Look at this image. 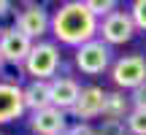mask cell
Here are the masks:
<instances>
[{
    "label": "cell",
    "mask_w": 146,
    "mask_h": 135,
    "mask_svg": "<svg viewBox=\"0 0 146 135\" xmlns=\"http://www.w3.org/2000/svg\"><path fill=\"white\" fill-rule=\"evenodd\" d=\"M60 62H62V57H60L57 43L38 41V43H33L30 57L25 60V70L33 81H52L60 70Z\"/></svg>",
    "instance_id": "cell-2"
},
{
    "label": "cell",
    "mask_w": 146,
    "mask_h": 135,
    "mask_svg": "<svg viewBox=\"0 0 146 135\" xmlns=\"http://www.w3.org/2000/svg\"><path fill=\"white\" fill-rule=\"evenodd\" d=\"M127 124V132L130 135H146V111L143 108H133L125 119Z\"/></svg>",
    "instance_id": "cell-14"
},
{
    "label": "cell",
    "mask_w": 146,
    "mask_h": 135,
    "mask_svg": "<svg viewBox=\"0 0 146 135\" xmlns=\"http://www.w3.org/2000/svg\"><path fill=\"white\" fill-rule=\"evenodd\" d=\"M98 27L100 19H95L92 11L87 8V0H70L62 3L57 11L52 14V35L65 46H84V43L98 38Z\"/></svg>",
    "instance_id": "cell-1"
},
{
    "label": "cell",
    "mask_w": 146,
    "mask_h": 135,
    "mask_svg": "<svg viewBox=\"0 0 146 135\" xmlns=\"http://www.w3.org/2000/svg\"><path fill=\"white\" fill-rule=\"evenodd\" d=\"M25 95L22 87L14 81H0V124L5 122H14L25 114Z\"/></svg>",
    "instance_id": "cell-11"
},
{
    "label": "cell",
    "mask_w": 146,
    "mask_h": 135,
    "mask_svg": "<svg viewBox=\"0 0 146 135\" xmlns=\"http://www.w3.org/2000/svg\"><path fill=\"white\" fill-rule=\"evenodd\" d=\"M130 97H125V92H108L106 95V108H103V116L106 119H127L130 114Z\"/></svg>",
    "instance_id": "cell-13"
},
{
    "label": "cell",
    "mask_w": 146,
    "mask_h": 135,
    "mask_svg": "<svg viewBox=\"0 0 146 135\" xmlns=\"http://www.w3.org/2000/svg\"><path fill=\"white\" fill-rule=\"evenodd\" d=\"M127 124L122 119H103L98 127H95V135H125Z\"/></svg>",
    "instance_id": "cell-15"
},
{
    "label": "cell",
    "mask_w": 146,
    "mask_h": 135,
    "mask_svg": "<svg viewBox=\"0 0 146 135\" xmlns=\"http://www.w3.org/2000/svg\"><path fill=\"white\" fill-rule=\"evenodd\" d=\"M111 78L119 89H138L141 84H146V57L141 54H127L119 57L111 68Z\"/></svg>",
    "instance_id": "cell-4"
},
{
    "label": "cell",
    "mask_w": 146,
    "mask_h": 135,
    "mask_svg": "<svg viewBox=\"0 0 146 135\" xmlns=\"http://www.w3.org/2000/svg\"><path fill=\"white\" fill-rule=\"evenodd\" d=\"M0 32H3V27H0Z\"/></svg>",
    "instance_id": "cell-22"
},
{
    "label": "cell",
    "mask_w": 146,
    "mask_h": 135,
    "mask_svg": "<svg viewBox=\"0 0 146 135\" xmlns=\"http://www.w3.org/2000/svg\"><path fill=\"white\" fill-rule=\"evenodd\" d=\"M16 30L25 32L33 43H38V38L52 30V16H49V11L43 8V5L30 3V5H25V11H19V16H16Z\"/></svg>",
    "instance_id": "cell-6"
},
{
    "label": "cell",
    "mask_w": 146,
    "mask_h": 135,
    "mask_svg": "<svg viewBox=\"0 0 146 135\" xmlns=\"http://www.w3.org/2000/svg\"><path fill=\"white\" fill-rule=\"evenodd\" d=\"M49 89H52V105L65 114H70L73 105H76L78 95H81V84L70 76H54L49 81Z\"/></svg>",
    "instance_id": "cell-9"
},
{
    "label": "cell",
    "mask_w": 146,
    "mask_h": 135,
    "mask_svg": "<svg viewBox=\"0 0 146 135\" xmlns=\"http://www.w3.org/2000/svg\"><path fill=\"white\" fill-rule=\"evenodd\" d=\"M130 103H133V108H143L146 111V84H141L138 89H133Z\"/></svg>",
    "instance_id": "cell-18"
},
{
    "label": "cell",
    "mask_w": 146,
    "mask_h": 135,
    "mask_svg": "<svg viewBox=\"0 0 146 135\" xmlns=\"http://www.w3.org/2000/svg\"><path fill=\"white\" fill-rule=\"evenodd\" d=\"M106 89L100 87H81V95H78L76 105H73L70 114L76 119L87 122V119H95V116H103V108H106Z\"/></svg>",
    "instance_id": "cell-10"
},
{
    "label": "cell",
    "mask_w": 146,
    "mask_h": 135,
    "mask_svg": "<svg viewBox=\"0 0 146 135\" xmlns=\"http://www.w3.org/2000/svg\"><path fill=\"white\" fill-rule=\"evenodd\" d=\"M65 135H95V127L89 124V122H78V124L68 127V132Z\"/></svg>",
    "instance_id": "cell-19"
},
{
    "label": "cell",
    "mask_w": 146,
    "mask_h": 135,
    "mask_svg": "<svg viewBox=\"0 0 146 135\" xmlns=\"http://www.w3.org/2000/svg\"><path fill=\"white\" fill-rule=\"evenodd\" d=\"M98 35H100V41L108 43V46H119V43L133 41V35H135V22H133L130 11H114V14H108L100 22Z\"/></svg>",
    "instance_id": "cell-5"
},
{
    "label": "cell",
    "mask_w": 146,
    "mask_h": 135,
    "mask_svg": "<svg viewBox=\"0 0 146 135\" xmlns=\"http://www.w3.org/2000/svg\"><path fill=\"white\" fill-rule=\"evenodd\" d=\"M33 52V41L25 35V32L14 27H5L0 32V54H3V62L8 65H25V60L30 57Z\"/></svg>",
    "instance_id": "cell-7"
},
{
    "label": "cell",
    "mask_w": 146,
    "mask_h": 135,
    "mask_svg": "<svg viewBox=\"0 0 146 135\" xmlns=\"http://www.w3.org/2000/svg\"><path fill=\"white\" fill-rule=\"evenodd\" d=\"M11 8H14V3H8V0H0V16H5Z\"/></svg>",
    "instance_id": "cell-20"
},
{
    "label": "cell",
    "mask_w": 146,
    "mask_h": 135,
    "mask_svg": "<svg viewBox=\"0 0 146 135\" xmlns=\"http://www.w3.org/2000/svg\"><path fill=\"white\" fill-rule=\"evenodd\" d=\"M22 95H25V108L30 111V114L52 105V89H49V81H30L27 87H22Z\"/></svg>",
    "instance_id": "cell-12"
},
{
    "label": "cell",
    "mask_w": 146,
    "mask_h": 135,
    "mask_svg": "<svg viewBox=\"0 0 146 135\" xmlns=\"http://www.w3.org/2000/svg\"><path fill=\"white\" fill-rule=\"evenodd\" d=\"M30 130L35 135H65L68 132V116H65V111L54 108V105L33 111L30 114Z\"/></svg>",
    "instance_id": "cell-8"
},
{
    "label": "cell",
    "mask_w": 146,
    "mask_h": 135,
    "mask_svg": "<svg viewBox=\"0 0 146 135\" xmlns=\"http://www.w3.org/2000/svg\"><path fill=\"white\" fill-rule=\"evenodd\" d=\"M73 62H76V68L84 76H100V73L111 65V46L103 43L100 38H95V41H89V43H84V46L76 49Z\"/></svg>",
    "instance_id": "cell-3"
},
{
    "label": "cell",
    "mask_w": 146,
    "mask_h": 135,
    "mask_svg": "<svg viewBox=\"0 0 146 135\" xmlns=\"http://www.w3.org/2000/svg\"><path fill=\"white\" fill-rule=\"evenodd\" d=\"M87 8L92 11L95 19H106L108 14L116 11V3H114V0H87Z\"/></svg>",
    "instance_id": "cell-16"
},
{
    "label": "cell",
    "mask_w": 146,
    "mask_h": 135,
    "mask_svg": "<svg viewBox=\"0 0 146 135\" xmlns=\"http://www.w3.org/2000/svg\"><path fill=\"white\" fill-rule=\"evenodd\" d=\"M0 68H3V54H0Z\"/></svg>",
    "instance_id": "cell-21"
},
{
    "label": "cell",
    "mask_w": 146,
    "mask_h": 135,
    "mask_svg": "<svg viewBox=\"0 0 146 135\" xmlns=\"http://www.w3.org/2000/svg\"><path fill=\"white\" fill-rule=\"evenodd\" d=\"M130 16L135 22V30H143L146 32V0H135L130 5Z\"/></svg>",
    "instance_id": "cell-17"
}]
</instances>
